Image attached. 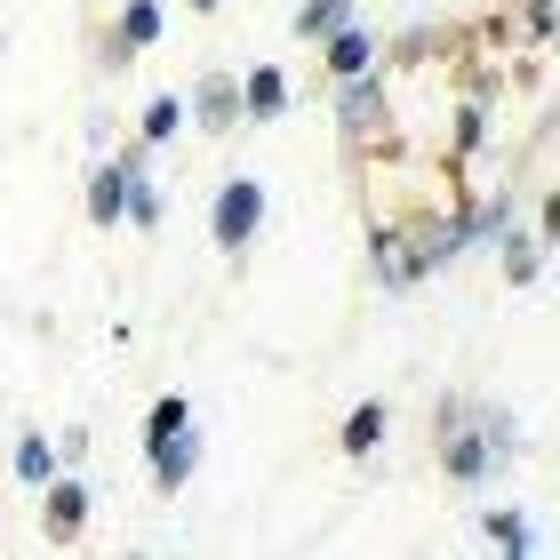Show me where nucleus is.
<instances>
[{
    "mask_svg": "<svg viewBox=\"0 0 560 560\" xmlns=\"http://www.w3.org/2000/svg\"><path fill=\"white\" fill-rule=\"evenodd\" d=\"M176 424H192V409H185V393L152 400V417H144V441H161V432H176Z\"/></svg>",
    "mask_w": 560,
    "mask_h": 560,
    "instance_id": "obj_16",
    "label": "nucleus"
},
{
    "mask_svg": "<svg viewBox=\"0 0 560 560\" xmlns=\"http://www.w3.org/2000/svg\"><path fill=\"white\" fill-rule=\"evenodd\" d=\"M385 424H393V417H385V400H361V409L345 417V441H337V448H345V456H376Z\"/></svg>",
    "mask_w": 560,
    "mask_h": 560,
    "instance_id": "obj_11",
    "label": "nucleus"
},
{
    "mask_svg": "<svg viewBox=\"0 0 560 560\" xmlns=\"http://www.w3.org/2000/svg\"><path fill=\"white\" fill-rule=\"evenodd\" d=\"M337 24H352V0H304L296 9V40H328Z\"/></svg>",
    "mask_w": 560,
    "mask_h": 560,
    "instance_id": "obj_13",
    "label": "nucleus"
},
{
    "mask_svg": "<svg viewBox=\"0 0 560 560\" xmlns=\"http://www.w3.org/2000/svg\"><path fill=\"white\" fill-rule=\"evenodd\" d=\"M120 217H129V224H144V233H161V217H168V209H161V192H152V168L129 185V209H120Z\"/></svg>",
    "mask_w": 560,
    "mask_h": 560,
    "instance_id": "obj_15",
    "label": "nucleus"
},
{
    "mask_svg": "<svg viewBox=\"0 0 560 560\" xmlns=\"http://www.w3.org/2000/svg\"><path fill=\"white\" fill-rule=\"evenodd\" d=\"M320 48H328V72H337V81H352V72H376V65H385V48H376L369 24H337V33H328Z\"/></svg>",
    "mask_w": 560,
    "mask_h": 560,
    "instance_id": "obj_6",
    "label": "nucleus"
},
{
    "mask_svg": "<svg viewBox=\"0 0 560 560\" xmlns=\"http://www.w3.org/2000/svg\"><path fill=\"white\" fill-rule=\"evenodd\" d=\"M144 448H152V489H161V497H185V480L200 472V432L176 424V432H161V441H144Z\"/></svg>",
    "mask_w": 560,
    "mask_h": 560,
    "instance_id": "obj_4",
    "label": "nucleus"
},
{
    "mask_svg": "<svg viewBox=\"0 0 560 560\" xmlns=\"http://www.w3.org/2000/svg\"><path fill=\"white\" fill-rule=\"evenodd\" d=\"M161 33H168V16H161V0H120V48H129V57H137V48H161Z\"/></svg>",
    "mask_w": 560,
    "mask_h": 560,
    "instance_id": "obj_10",
    "label": "nucleus"
},
{
    "mask_svg": "<svg viewBox=\"0 0 560 560\" xmlns=\"http://www.w3.org/2000/svg\"><path fill=\"white\" fill-rule=\"evenodd\" d=\"M280 113H289V81H280L272 65H257L241 81V120H280Z\"/></svg>",
    "mask_w": 560,
    "mask_h": 560,
    "instance_id": "obj_9",
    "label": "nucleus"
},
{
    "mask_svg": "<svg viewBox=\"0 0 560 560\" xmlns=\"http://www.w3.org/2000/svg\"><path fill=\"white\" fill-rule=\"evenodd\" d=\"M441 432V472L448 480H465V489H489V480L513 465V448H521V432H513V417H448V424H432Z\"/></svg>",
    "mask_w": 560,
    "mask_h": 560,
    "instance_id": "obj_1",
    "label": "nucleus"
},
{
    "mask_svg": "<svg viewBox=\"0 0 560 560\" xmlns=\"http://www.w3.org/2000/svg\"><path fill=\"white\" fill-rule=\"evenodd\" d=\"M265 233V185L257 176H224L217 200H209V241L217 248H248Z\"/></svg>",
    "mask_w": 560,
    "mask_h": 560,
    "instance_id": "obj_2",
    "label": "nucleus"
},
{
    "mask_svg": "<svg viewBox=\"0 0 560 560\" xmlns=\"http://www.w3.org/2000/svg\"><path fill=\"white\" fill-rule=\"evenodd\" d=\"M489 537H497L504 552H528V521L513 513V504H497V513H489Z\"/></svg>",
    "mask_w": 560,
    "mask_h": 560,
    "instance_id": "obj_17",
    "label": "nucleus"
},
{
    "mask_svg": "<svg viewBox=\"0 0 560 560\" xmlns=\"http://www.w3.org/2000/svg\"><path fill=\"white\" fill-rule=\"evenodd\" d=\"M185 9H200V16H209V9H224V0H185Z\"/></svg>",
    "mask_w": 560,
    "mask_h": 560,
    "instance_id": "obj_19",
    "label": "nucleus"
},
{
    "mask_svg": "<svg viewBox=\"0 0 560 560\" xmlns=\"http://www.w3.org/2000/svg\"><path fill=\"white\" fill-rule=\"evenodd\" d=\"M393 120V96H385V72H352V81H337V129L352 144H376Z\"/></svg>",
    "mask_w": 560,
    "mask_h": 560,
    "instance_id": "obj_3",
    "label": "nucleus"
},
{
    "mask_svg": "<svg viewBox=\"0 0 560 560\" xmlns=\"http://www.w3.org/2000/svg\"><path fill=\"white\" fill-rule=\"evenodd\" d=\"M176 129H185V96H152L144 105V144H168Z\"/></svg>",
    "mask_w": 560,
    "mask_h": 560,
    "instance_id": "obj_14",
    "label": "nucleus"
},
{
    "mask_svg": "<svg viewBox=\"0 0 560 560\" xmlns=\"http://www.w3.org/2000/svg\"><path fill=\"white\" fill-rule=\"evenodd\" d=\"M528 33H537V40L552 33V0H528Z\"/></svg>",
    "mask_w": 560,
    "mask_h": 560,
    "instance_id": "obj_18",
    "label": "nucleus"
},
{
    "mask_svg": "<svg viewBox=\"0 0 560 560\" xmlns=\"http://www.w3.org/2000/svg\"><path fill=\"white\" fill-rule=\"evenodd\" d=\"M369 272H376V289H417V248H409V233H376V248H369Z\"/></svg>",
    "mask_w": 560,
    "mask_h": 560,
    "instance_id": "obj_8",
    "label": "nucleus"
},
{
    "mask_svg": "<svg viewBox=\"0 0 560 560\" xmlns=\"http://www.w3.org/2000/svg\"><path fill=\"white\" fill-rule=\"evenodd\" d=\"M48 472H57V441H48V432H16V480L40 489Z\"/></svg>",
    "mask_w": 560,
    "mask_h": 560,
    "instance_id": "obj_12",
    "label": "nucleus"
},
{
    "mask_svg": "<svg viewBox=\"0 0 560 560\" xmlns=\"http://www.w3.org/2000/svg\"><path fill=\"white\" fill-rule=\"evenodd\" d=\"M40 513H48V537H72V528H89V489L72 472H48L40 480Z\"/></svg>",
    "mask_w": 560,
    "mask_h": 560,
    "instance_id": "obj_5",
    "label": "nucleus"
},
{
    "mask_svg": "<svg viewBox=\"0 0 560 560\" xmlns=\"http://www.w3.org/2000/svg\"><path fill=\"white\" fill-rule=\"evenodd\" d=\"M192 113H200V129H209V137L241 129V81H224V72H209V81L192 89Z\"/></svg>",
    "mask_w": 560,
    "mask_h": 560,
    "instance_id": "obj_7",
    "label": "nucleus"
}]
</instances>
